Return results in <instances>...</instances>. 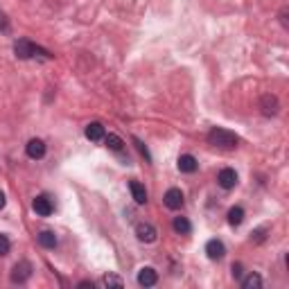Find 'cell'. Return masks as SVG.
Here are the masks:
<instances>
[{"label": "cell", "instance_id": "obj_1", "mask_svg": "<svg viewBox=\"0 0 289 289\" xmlns=\"http://www.w3.org/2000/svg\"><path fill=\"white\" fill-rule=\"evenodd\" d=\"M208 143L215 147H226V149H231V147L237 145V136L233 131H228V129L215 127V129H210V134H208Z\"/></svg>", "mask_w": 289, "mask_h": 289}, {"label": "cell", "instance_id": "obj_2", "mask_svg": "<svg viewBox=\"0 0 289 289\" xmlns=\"http://www.w3.org/2000/svg\"><path fill=\"white\" fill-rule=\"evenodd\" d=\"M14 52H16V57H18V59H30V57H34V54H43L46 59H52L50 52H46L43 48L34 46V43L27 41V39H18V41H16L14 43Z\"/></svg>", "mask_w": 289, "mask_h": 289}, {"label": "cell", "instance_id": "obj_3", "mask_svg": "<svg viewBox=\"0 0 289 289\" xmlns=\"http://www.w3.org/2000/svg\"><path fill=\"white\" fill-rule=\"evenodd\" d=\"M30 276H32V264L27 262V260H20V262L14 264L9 278H12V282H16V285H23V282L30 280Z\"/></svg>", "mask_w": 289, "mask_h": 289}, {"label": "cell", "instance_id": "obj_4", "mask_svg": "<svg viewBox=\"0 0 289 289\" xmlns=\"http://www.w3.org/2000/svg\"><path fill=\"white\" fill-rule=\"evenodd\" d=\"M32 208H34L36 215L50 217L52 210H54V206H52V199H50V197H46V194H39V197L34 199V204H32Z\"/></svg>", "mask_w": 289, "mask_h": 289}, {"label": "cell", "instance_id": "obj_5", "mask_svg": "<svg viewBox=\"0 0 289 289\" xmlns=\"http://www.w3.org/2000/svg\"><path fill=\"white\" fill-rule=\"evenodd\" d=\"M217 183H219L224 190H233L237 185V174H235V170H231V167H224V170L219 172V176H217Z\"/></svg>", "mask_w": 289, "mask_h": 289}, {"label": "cell", "instance_id": "obj_6", "mask_svg": "<svg viewBox=\"0 0 289 289\" xmlns=\"http://www.w3.org/2000/svg\"><path fill=\"white\" fill-rule=\"evenodd\" d=\"M136 235H138L140 242H145V244H151V242H156V228L151 226V224H138L136 226Z\"/></svg>", "mask_w": 289, "mask_h": 289}, {"label": "cell", "instance_id": "obj_7", "mask_svg": "<svg viewBox=\"0 0 289 289\" xmlns=\"http://www.w3.org/2000/svg\"><path fill=\"white\" fill-rule=\"evenodd\" d=\"M163 201H165V206L170 210H179L183 206V192L179 188H172V190H167V192H165Z\"/></svg>", "mask_w": 289, "mask_h": 289}, {"label": "cell", "instance_id": "obj_8", "mask_svg": "<svg viewBox=\"0 0 289 289\" xmlns=\"http://www.w3.org/2000/svg\"><path fill=\"white\" fill-rule=\"evenodd\" d=\"M25 151H27V156H30V158L39 161V158L46 156V143H43V140H39V138H32L30 143H27Z\"/></svg>", "mask_w": 289, "mask_h": 289}, {"label": "cell", "instance_id": "obj_9", "mask_svg": "<svg viewBox=\"0 0 289 289\" xmlns=\"http://www.w3.org/2000/svg\"><path fill=\"white\" fill-rule=\"evenodd\" d=\"M260 108H262V113L266 118L276 116L278 108H280V104H278V97L276 95H264L262 100H260Z\"/></svg>", "mask_w": 289, "mask_h": 289}, {"label": "cell", "instance_id": "obj_10", "mask_svg": "<svg viewBox=\"0 0 289 289\" xmlns=\"http://www.w3.org/2000/svg\"><path fill=\"white\" fill-rule=\"evenodd\" d=\"M206 253H208L210 260H221L224 255H226V247H224L219 239H210V242L206 244Z\"/></svg>", "mask_w": 289, "mask_h": 289}, {"label": "cell", "instance_id": "obj_11", "mask_svg": "<svg viewBox=\"0 0 289 289\" xmlns=\"http://www.w3.org/2000/svg\"><path fill=\"white\" fill-rule=\"evenodd\" d=\"M156 280H158V276H156V271L151 269V266L140 269V274H138V285L140 287H154Z\"/></svg>", "mask_w": 289, "mask_h": 289}, {"label": "cell", "instance_id": "obj_12", "mask_svg": "<svg viewBox=\"0 0 289 289\" xmlns=\"http://www.w3.org/2000/svg\"><path fill=\"white\" fill-rule=\"evenodd\" d=\"M129 190H131V197L136 204H140V206L147 204V190L140 181H129Z\"/></svg>", "mask_w": 289, "mask_h": 289}, {"label": "cell", "instance_id": "obj_13", "mask_svg": "<svg viewBox=\"0 0 289 289\" xmlns=\"http://www.w3.org/2000/svg\"><path fill=\"white\" fill-rule=\"evenodd\" d=\"M197 167H199V163H197V158H194V156L183 154L181 158H179V170H181V172L192 174V172H197Z\"/></svg>", "mask_w": 289, "mask_h": 289}, {"label": "cell", "instance_id": "obj_14", "mask_svg": "<svg viewBox=\"0 0 289 289\" xmlns=\"http://www.w3.org/2000/svg\"><path fill=\"white\" fill-rule=\"evenodd\" d=\"M104 127H102L100 122H91L88 127H86V138L88 140H102L104 138Z\"/></svg>", "mask_w": 289, "mask_h": 289}, {"label": "cell", "instance_id": "obj_15", "mask_svg": "<svg viewBox=\"0 0 289 289\" xmlns=\"http://www.w3.org/2000/svg\"><path fill=\"white\" fill-rule=\"evenodd\" d=\"M36 239H39V244L43 249H54V247H57V235H54L52 231H41Z\"/></svg>", "mask_w": 289, "mask_h": 289}, {"label": "cell", "instance_id": "obj_16", "mask_svg": "<svg viewBox=\"0 0 289 289\" xmlns=\"http://www.w3.org/2000/svg\"><path fill=\"white\" fill-rule=\"evenodd\" d=\"M174 231L179 233V235H188L190 231H192V226H190V221L185 219V217H174Z\"/></svg>", "mask_w": 289, "mask_h": 289}, {"label": "cell", "instance_id": "obj_17", "mask_svg": "<svg viewBox=\"0 0 289 289\" xmlns=\"http://www.w3.org/2000/svg\"><path fill=\"white\" fill-rule=\"evenodd\" d=\"M242 221H244V208L235 206V208L228 210V224H231V226H239Z\"/></svg>", "mask_w": 289, "mask_h": 289}, {"label": "cell", "instance_id": "obj_18", "mask_svg": "<svg viewBox=\"0 0 289 289\" xmlns=\"http://www.w3.org/2000/svg\"><path fill=\"white\" fill-rule=\"evenodd\" d=\"M104 143H106L108 149H113V151H122V147H124L122 138H120V136H116V134H108V136H104Z\"/></svg>", "mask_w": 289, "mask_h": 289}, {"label": "cell", "instance_id": "obj_19", "mask_svg": "<svg viewBox=\"0 0 289 289\" xmlns=\"http://www.w3.org/2000/svg\"><path fill=\"white\" fill-rule=\"evenodd\" d=\"M242 287L244 289H260V287H262V278H260L258 274H249L242 280Z\"/></svg>", "mask_w": 289, "mask_h": 289}, {"label": "cell", "instance_id": "obj_20", "mask_svg": "<svg viewBox=\"0 0 289 289\" xmlns=\"http://www.w3.org/2000/svg\"><path fill=\"white\" fill-rule=\"evenodd\" d=\"M104 285L106 287H122V278L116 274H106L104 276Z\"/></svg>", "mask_w": 289, "mask_h": 289}, {"label": "cell", "instance_id": "obj_21", "mask_svg": "<svg viewBox=\"0 0 289 289\" xmlns=\"http://www.w3.org/2000/svg\"><path fill=\"white\" fill-rule=\"evenodd\" d=\"M9 247H12V244H9V239L5 237V235H0V258H5V255L9 253Z\"/></svg>", "mask_w": 289, "mask_h": 289}, {"label": "cell", "instance_id": "obj_22", "mask_svg": "<svg viewBox=\"0 0 289 289\" xmlns=\"http://www.w3.org/2000/svg\"><path fill=\"white\" fill-rule=\"evenodd\" d=\"M9 30V20H7V14L0 9V32H7Z\"/></svg>", "mask_w": 289, "mask_h": 289}, {"label": "cell", "instance_id": "obj_23", "mask_svg": "<svg viewBox=\"0 0 289 289\" xmlns=\"http://www.w3.org/2000/svg\"><path fill=\"white\" fill-rule=\"evenodd\" d=\"M134 143H136V147H138V151H140V154H143V156L147 158V161H151V156H149V151H147V147H145L143 143H140L138 138H134Z\"/></svg>", "mask_w": 289, "mask_h": 289}, {"label": "cell", "instance_id": "obj_24", "mask_svg": "<svg viewBox=\"0 0 289 289\" xmlns=\"http://www.w3.org/2000/svg\"><path fill=\"white\" fill-rule=\"evenodd\" d=\"M264 228H258V231H255L253 233V237H251V239H253V242H264Z\"/></svg>", "mask_w": 289, "mask_h": 289}, {"label": "cell", "instance_id": "obj_25", "mask_svg": "<svg viewBox=\"0 0 289 289\" xmlns=\"http://www.w3.org/2000/svg\"><path fill=\"white\" fill-rule=\"evenodd\" d=\"M233 278H242V264H233Z\"/></svg>", "mask_w": 289, "mask_h": 289}, {"label": "cell", "instance_id": "obj_26", "mask_svg": "<svg viewBox=\"0 0 289 289\" xmlns=\"http://www.w3.org/2000/svg\"><path fill=\"white\" fill-rule=\"evenodd\" d=\"M280 23L285 27H289V23H287V9H282V12H280Z\"/></svg>", "mask_w": 289, "mask_h": 289}, {"label": "cell", "instance_id": "obj_27", "mask_svg": "<svg viewBox=\"0 0 289 289\" xmlns=\"http://www.w3.org/2000/svg\"><path fill=\"white\" fill-rule=\"evenodd\" d=\"M3 208H5V192L0 190V210H3Z\"/></svg>", "mask_w": 289, "mask_h": 289}, {"label": "cell", "instance_id": "obj_28", "mask_svg": "<svg viewBox=\"0 0 289 289\" xmlns=\"http://www.w3.org/2000/svg\"><path fill=\"white\" fill-rule=\"evenodd\" d=\"M79 287H81V289H86V287H91V289H93V282H88V280H84V282H79Z\"/></svg>", "mask_w": 289, "mask_h": 289}]
</instances>
